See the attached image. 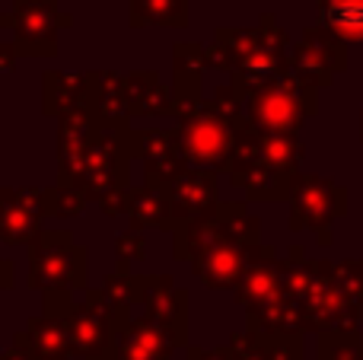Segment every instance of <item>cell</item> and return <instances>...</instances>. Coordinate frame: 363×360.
<instances>
[{"instance_id": "cell-1", "label": "cell", "mask_w": 363, "mask_h": 360, "mask_svg": "<svg viewBox=\"0 0 363 360\" xmlns=\"http://www.w3.org/2000/svg\"><path fill=\"white\" fill-rule=\"evenodd\" d=\"M239 140L236 121H230L217 108V102H198L185 108L179 121V144L182 153L198 169H217L230 163L233 147Z\"/></svg>"}, {"instance_id": "cell-2", "label": "cell", "mask_w": 363, "mask_h": 360, "mask_svg": "<svg viewBox=\"0 0 363 360\" xmlns=\"http://www.w3.org/2000/svg\"><path fill=\"white\" fill-rule=\"evenodd\" d=\"M83 271H86V252L80 246H74V240H67L64 233L38 236V242L32 246V268H29L32 287L70 291V287L83 284Z\"/></svg>"}, {"instance_id": "cell-3", "label": "cell", "mask_w": 363, "mask_h": 360, "mask_svg": "<svg viewBox=\"0 0 363 360\" xmlns=\"http://www.w3.org/2000/svg\"><path fill=\"white\" fill-rule=\"evenodd\" d=\"M4 26H13L16 32L19 55H55L57 45V26H67L70 19L61 16L55 0H23L16 10L0 16Z\"/></svg>"}, {"instance_id": "cell-4", "label": "cell", "mask_w": 363, "mask_h": 360, "mask_svg": "<svg viewBox=\"0 0 363 360\" xmlns=\"http://www.w3.org/2000/svg\"><path fill=\"white\" fill-rule=\"evenodd\" d=\"M163 189H166V201H169L176 223L217 214V185H213V176L207 169H198V166L194 169H182Z\"/></svg>"}, {"instance_id": "cell-5", "label": "cell", "mask_w": 363, "mask_h": 360, "mask_svg": "<svg viewBox=\"0 0 363 360\" xmlns=\"http://www.w3.org/2000/svg\"><path fill=\"white\" fill-rule=\"evenodd\" d=\"M249 121L258 134H290L300 121V99L284 86H264L249 96Z\"/></svg>"}, {"instance_id": "cell-6", "label": "cell", "mask_w": 363, "mask_h": 360, "mask_svg": "<svg viewBox=\"0 0 363 360\" xmlns=\"http://www.w3.org/2000/svg\"><path fill=\"white\" fill-rule=\"evenodd\" d=\"M45 214V191H10L0 195V240L26 242Z\"/></svg>"}, {"instance_id": "cell-7", "label": "cell", "mask_w": 363, "mask_h": 360, "mask_svg": "<svg viewBox=\"0 0 363 360\" xmlns=\"http://www.w3.org/2000/svg\"><path fill=\"white\" fill-rule=\"evenodd\" d=\"M172 351H176V342L147 316L138 322H128L118 332L115 360H172Z\"/></svg>"}, {"instance_id": "cell-8", "label": "cell", "mask_w": 363, "mask_h": 360, "mask_svg": "<svg viewBox=\"0 0 363 360\" xmlns=\"http://www.w3.org/2000/svg\"><path fill=\"white\" fill-rule=\"evenodd\" d=\"M194 274L213 291L236 287L245 274V249L230 240H220L217 246H211L207 252H201L194 259Z\"/></svg>"}, {"instance_id": "cell-9", "label": "cell", "mask_w": 363, "mask_h": 360, "mask_svg": "<svg viewBox=\"0 0 363 360\" xmlns=\"http://www.w3.org/2000/svg\"><path fill=\"white\" fill-rule=\"evenodd\" d=\"M144 303L153 322L176 344H185V291H176L169 278H153L144 291Z\"/></svg>"}, {"instance_id": "cell-10", "label": "cell", "mask_w": 363, "mask_h": 360, "mask_svg": "<svg viewBox=\"0 0 363 360\" xmlns=\"http://www.w3.org/2000/svg\"><path fill=\"white\" fill-rule=\"evenodd\" d=\"M19 344H26L29 351H35L42 360H67L70 351V335H67V322L55 316H42L32 319L26 325L23 335H16Z\"/></svg>"}, {"instance_id": "cell-11", "label": "cell", "mask_w": 363, "mask_h": 360, "mask_svg": "<svg viewBox=\"0 0 363 360\" xmlns=\"http://www.w3.org/2000/svg\"><path fill=\"white\" fill-rule=\"evenodd\" d=\"M96 86H99V77L48 74L45 77V112H77L86 99V93Z\"/></svg>"}, {"instance_id": "cell-12", "label": "cell", "mask_w": 363, "mask_h": 360, "mask_svg": "<svg viewBox=\"0 0 363 360\" xmlns=\"http://www.w3.org/2000/svg\"><path fill=\"white\" fill-rule=\"evenodd\" d=\"M274 293H277V278L268 271L264 265H255L242 274V281L236 284V300L242 306H249L252 313L262 310V306L274 303Z\"/></svg>"}, {"instance_id": "cell-13", "label": "cell", "mask_w": 363, "mask_h": 360, "mask_svg": "<svg viewBox=\"0 0 363 360\" xmlns=\"http://www.w3.org/2000/svg\"><path fill=\"white\" fill-rule=\"evenodd\" d=\"M128 214H131L134 227H160V223H176L172 220V210H169V201H166V195H160V185H147L144 191H138V195H131V208H128Z\"/></svg>"}, {"instance_id": "cell-14", "label": "cell", "mask_w": 363, "mask_h": 360, "mask_svg": "<svg viewBox=\"0 0 363 360\" xmlns=\"http://www.w3.org/2000/svg\"><path fill=\"white\" fill-rule=\"evenodd\" d=\"M217 223L223 230V240L236 242V246H255L258 242V220L239 210V204H223L217 208Z\"/></svg>"}, {"instance_id": "cell-15", "label": "cell", "mask_w": 363, "mask_h": 360, "mask_svg": "<svg viewBox=\"0 0 363 360\" xmlns=\"http://www.w3.org/2000/svg\"><path fill=\"white\" fill-rule=\"evenodd\" d=\"M131 23L182 26L185 23V0H131Z\"/></svg>"}, {"instance_id": "cell-16", "label": "cell", "mask_w": 363, "mask_h": 360, "mask_svg": "<svg viewBox=\"0 0 363 360\" xmlns=\"http://www.w3.org/2000/svg\"><path fill=\"white\" fill-rule=\"evenodd\" d=\"M325 19L335 29L347 32V35H354V38H363V6L357 0H332Z\"/></svg>"}, {"instance_id": "cell-17", "label": "cell", "mask_w": 363, "mask_h": 360, "mask_svg": "<svg viewBox=\"0 0 363 360\" xmlns=\"http://www.w3.org/2000/svg\"><path fill=\"white\" fill-rule=\"evenodd\" d=\"M258 338V344L264 348V354L271 360H303V348L294 338V332H252Z\"/></svg>"}, {"instance_id": "cell-18", "label": "cell", "mask_w": 363, "mask_h": 360, "mask_svg": "<svg viewBox=\"0 0 363 360\" xmlns=\"http://www.w3.org/2000/svg\"><path fill=\"white\" fill-rule=\"evenodd\" d=\"M80 210H83V195H77V191L70 189V182L45 191V214L67 217V214H80Z\"/></svg>"}, {"instance_id": "cell-19", "label": "cell", "mask_w": 363, "mask_h": 360, "mask_svg": "<svg viewBox=\"0 0 363 360\" xmlns=\"http://www.w3.org/2000/svg\"><path fill=\"white\" fill-rule=\"evenodd\" d=\"M230 348H233V354H236V360H271L252 332H249V335H236L230 342Z\"/></svg>"}, {"instance_id": "cell-20", "label": "cell", "mask_w": 363, "mask_h": 360, "mask_svg": "<svg viewBox=\"0 0 363 360\" xmlns=\"http://www.w3.org/2000/svg\"><path fill=\"white\" fill-rule=\"evenodd\" d=\"M118 255L121 259H138V255H144V240H140L138 233H128L118 240Z\"/></svg>"}, {"instance_id": "cell-21", "label": "cell", "mask_w": 363, "mask_h": 360, "mask_svg": "<svg viewBox=\"0 0 363 360\" xmlns=\"http://www.w3.org/2000/svg\"><path fill=\"white\" fill-rule=\"evenodd\" d=\"M188 360H236V354H233L230 344H226V348H217V351L191 348V351H188Z\"/></svg>"}, {"instance_id": "cell-22", "label": "cell", "mask_w": 363, "mask_h": 360, "mask_svg": "<svg viewBox=\"0 0 363 360\" xmlns=\"http://www.w3.org/2000/svg\"><path fill=\"white\" fill-rule=\"evenodd\" d=\"M19 61V48L16 45H0V74H6V70H13Z\"/></svg>"}, {"instance_id": "cell-23", "label": "cell", "mask_w": 363, "mask_h": 360, "mask_svg": "<svg viewBox=\"0 0 363 360\" xmlns=\"http://www.w3.org/2000/svg\"><path fill=\"white\" fill-rule=\"evenodd\" d=\"M0 360H42V357H38L35 354V351H29V348H26V344H13V351H6V354L4 357H0Z\"/></svg>"}, {"instance_id": "cell-24", "label": "cell", "mask_w": 363, "mask_h": 360, "mask_svg": "<svg viewBox=\"0 0 363 360\" xmlns=\"http://www.w3.org/2000/svg\"><path fill=\"white\" fill-rule=\"evenodd\" d=\"M13 284V268L6 261H0V287H10Z\"/></svg>"}]
</instances>
